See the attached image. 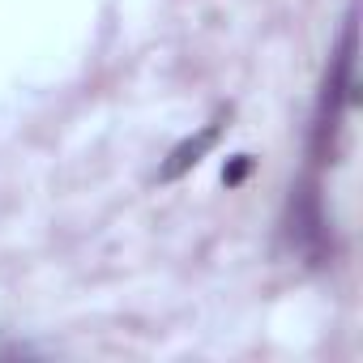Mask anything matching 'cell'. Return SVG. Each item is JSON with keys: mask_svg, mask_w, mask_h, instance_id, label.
<instances>
[{"mask_svg": "<svg viewBox=\"0 0 363 363\" xmlns=\"http://www.w3.org/2000/svg\"><path fill=\"white\" fill-rule=\"evenodd\" d=\"M214 141H218V124L201 128V133H197V137H189L184 145H175V150H171V158H167V167H162V179H175V175H184L189 167H197V162H201V154H206Z\"/></svg>", "mask_w": 363, "mask_h": 363, "instance_id": "1", "label": "cell"}]
</instances>
